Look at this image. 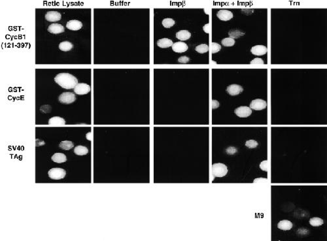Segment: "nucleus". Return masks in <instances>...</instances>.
Returning a JSON list of instances; mask_svg holds the SVG:
<instances>
[{"mask_svg": "<svg viewBox=\"0 0 327 241\" xmlns=\"http://www.w3.org/2000/svg\"><path fill=\"white\" fill-rule=\"evenodd\" d=\"M189 60H190L189 58L188 57V56H181V57H179L178 58V62H179L181 63H187L189 61Z\"/></svg>", "mask_w": 327, "mask_h": 241, "instance_id": "obj_32", "label": "nucleus"}, {"mask_svg": "<svg viewBox=\"0 0 327 241\" xmlns=\"http://www.w3.org/2000/svg\"><path fill=\"white\" fill-rule=\"evenodd\" d=\"M91 88L88 84L85 83H78L74 88L75 93L77 95H85L90 91Z\"/></svg>", "mask_w": 327, "mask_h": 241, "instance_id": "obj_5", "label": "nucleus"}, {"mask_svg": "<svg viewBox=\"0 0 327 241\" xmlns=\"http://www.w3.org/2000/svg\"><path fill=\"white\" fill-rule=\"evenodd\" d=\"M221 50V46L217 42H213L211 43V52L213 54H215Z\"/></svg>", "mask_w": 327, "mask_h": 241, "instance_id": "obj_28", "label": "nucleus"}, {"mask_svg": "<svg viewBox=\"0 0 327 241\" xmlns=\"http://www.w3.org/2000/svg\"><path fill=\"white\" fill-rule=\"evenodd\" d=\"M86 138H87V139L92 141V139H93V137H92V132H89V133H87Z\"/></svg>", "mask_w": 327, "mask_h": 241, "instance_id": "obj_38", "label": "nucleus"}, {"mask_svg": "<svg viewBox=\"0 0 327 241\" xmlns=\"http://www.w3.org/2000/svg\"><path fill=\"white\" fill-rule=\"evenodd\" d=\"M48 124L51 125H62L66 124L65 120L59 116H54L48 120Z\"/></svg>", "mask_w": 327, "mask_h": 241, "instance_id": "obj_17", "label": "nucleus"}, {"mask_svg": "<svg viewBox=\"0 0 327 241\" xmlns=\"http://www.w3.org/2000/svg\"><path fill=\"white\" fill-rule=\"evenodd\" d=\"M309 222L310 225H312L313 227H319V226L322 225L324 223L323 219L320 218H318V217L311 218L309 220Z\"/></svg>", "mask_w": 327, "mask_h": 241, "instance_id": "obj_24", "label": "nucleus"}, {"mask_svg": "<svg viewBox=\"0 0 327 241\" xmlns=\"http://www.w3.org/2000/svg\"><path fill=\"white\" fill-rule=\"evenodd\" d=\"M229 35L230 37H231L232 39H238V38H239L241 36H242V35H244L245 33L239 30L232 29L229 31Z\"/></svg>", "mask_w": 327, "mask_h": 241, "instance_id": "obj_23", "label": "nucleus"}, {"mask_svg": "<svg viewBox=\"0 0 327 241\" xmlns=\"http://www.w3.org/2000/svg\"><path fill=\"white\" fill-rule=\"evenodd\" d=\"M74 153L78 155H84L88 153V149L84 146L78 145L75 147Z\"/></svg>", "mask_w": 327, "mask_h": 241, "instance_id": "obj_20", "label": "nucleus"}, {"mask_svg": "<svg viewBox=\"0 0 327 241\" xmlns=\"http://www.w3.org/2000/svg\"><path fill=\"white\" fill-rule=\"evenodd\" d=\"M203 30H204V31L206 33H210V31H211L210 24L208 23V24H206L205 25H204V27H203Z\"/></svg>", "mask_w": 327, "mask_h": 241, "instance_id": "obj_35", "label": "nucleus"}, {"mask_svg": "<svg viewBox=\"0 0 327 241\" xmlns=\"http://www.w3.org/2000/svg\"><path fill=\"white\" fill-rule=\"evenodd\" d=\"M293 226V223L289 220H286V219L281 220L278 224V228L283 231H289L292 229Z\"/></svg>", "mask_w": 327, "mask_h": 241, "instance_id": "obj_16", "label": "nucleus"}, {"mask_svg": "<svg viewBox=\"0 0 327 241\" xmlns=\"http://www.w3.org/2000/svg\"><path fill=\"white\" fill-rule=\"evenodd\" d=\"M267 106V103L262 99H256L250 103V109L254 111H261L264 109Z\"/></svg>", "mask_w": 327, "mask_h": 241, "instance_id": "obj_7", "label": "nucleus"}, {"mask_svg": "<svg viewBox=\"0 0 327 241\" xmlns=\"http://www.w3.org/2000/svg\"><path fill=\"white\" fill-rule=\"evenodd\" d=\"M36 142V146H42V145H44L45 144V141L44 140H41L40 139H36V140H35Z\"/></svg>", "mask_w": 327, "mask_h": 241, "instance_id": "obj_37", "label": "nucleus"}, {"mask_svg": "<svg viewBox=\"0 0 327 241\" xmlns=\"http://www.w3.org/2000/svg\"><path fill=\"white\" fill-rule=\"evenodd\" d=\"M51 110H52V108L50 105H43L41 106V107H40V111L41 112L43 113H45V114H47V113H50L51 112Z\"/></svg>", "mask_w": 327, "mask_h": 241, "instance_id": "obj_30", "label": "nucleus"}, {"mask_svg": "<svg viewBox=\"0 0 327 241\" xmlns=\"http://www.w3.org/2000/svg\"><path fill=\"white\" fill-rule=\"evenodd\" d=\"M73 48V45L72 43V42L68 41H63V42H60L59 45V48L62 51H66V52L72 50Z\"/></svg>", "mask_w": 327, "mask_h": 241, "instance_id": "obj_21", "label": "nucleus"}, {"mask_svg": "<svg viewBox=\"0 0 327 241\" xmlns=\"http://www.w3.org/2000/svg\"><path fill=\"white\" fill-rule=\"evenodd\" d=\"M173 41L168 38L160 39L157 41V45L162 48H166L173 45Z\"/></svg>", "mask_w": 327, "mask_h": 241, "instance_id": "obj_18", "label": "nucleus"}, {"mask_svg": "<svg viewBox=\"0 0 327 241\" xmlns=\"http://www.w3.org/2000/svg\"><path fill=\"white\" fill-rule=\"evenodd\" d=\"M59 147L62 150H69L74 147V144L73 143V142L70 140H63L60 143Z\"/></svg>", "mask_w": 327, "mask_h": 241, "instance_id": "obj_22", "label": "nucleus"}, {"mask_svg": "<svg viewBox=\"0 0 327 241\" xmlns=\"http://www.w3.org/2000/svg\"><path fill=\"white\" fill-rule=\"evenodd\" d=\"M236 152H237V149H236V148H234V147H233V146H230V147H229V148H228V149L226 150V152H227V154H230V155H231V154H235Z\"/></svg>", "mask_w": 327, "mask_h": 241, "instance_id": "obj_33", "label": "nucleus"}, {"mask_svg": "<svg viewBox=\"0 0 327 241\" xmlns=\"http://www.w3.org/2000/svg\"><path fill=\"white\" fill-rule=\"evenodd\" d=\"M48 32L53 34H58L64 32V27L58 23H53L49 25L47 29Z\"/></svg>", "mask_w": 327, "mask_h": 241, "instance_id": "obj_13", "label": "nucleus"}, {"mask_svg": "<svg viewBox=\"0 0 327 241\" xmlns=\"http://www.w3.org/2000/svg\"><path fill=\"white\" fill-rule=\"evenodd\" d=\"M50 179L53 180H62L66 175V171L63 169L56 167L50 169L48 172Z\"/></svg>", "mask_w": 327, "mask_h": 241, "instance_id": "obj_3", "label": "nucleus"}, {"mask_svg": "<svg viewBox=\"0 0 327 241\" xmlns=\"http://www.w3.org/2000/svg\"><path fill=\"white\" fill-rule=\"evenodd\" d=\"M244 91V88L239 84H231L226 88V91L230 96H238Z\"/></svg>", "mask_w": 327, "mask_h": 241, "instance_id": "obj_8", "label": "nucleus"}, {"mask_svg": "<svg viewBox=\"0 0 327 241\" xmlns=\"http://www.w3.org/2000/svg\"><path fill=\"white\" fill-rule=\"evenodd\" d=\"M219 107V103L217 100H213L212 101V107H213V109H217Z\"/></svg>", "mask_w": 327, "mask_h": 241, "instance_id": "obj_36", "label": "nucleus"}, {"mask_svg": "<svg viewBox=\"0 0 327 241\" xmlns=\"http://www.w3.org/2000/svg\"><path fill=\"white\" fill-rule=\"evenodd\" d=\"M234 113L239 118H247L251 115L252 110L246 106H241L234 110Z\"/></svg>", "mask_w": 327, "mask_h": 241, "instance_id": "obj_6", "label": "nucleus"}, {"mask_svg": "<svg viewBox=\"0 0 327 241\" xmlns=\"http://www.w3.org/2000/svg\"><path fill=\"white\" fill-rule=\"evenodd\" d=\"M251 64H257V63H259V64H263V63H264V61L260 58H254L253 60H252L251 61Z\"/></svg>", "mask_w": 327, "mask_h": 241, "instance_id": "obj_34", "label": "nucleus"}, {"mask_svg": "<svg viewBox=\"0 0 327 241\" xmlns=\"http://www.w3.org/2000/svg\"><path fill=\"white\" fill-rule=\"evenodd\" d=\"M217 17L221 20L228 21L233 18V13L229 10L221 9L217 12Z\"/></svg>", "mask_w": 327, "mask_h": 241, "instance_id": "obj_10", "label": "nucleus"}, {"mask_svg": "<svg viewBox=\"0 0 327 241\" xmlns=\"http://www.w3.org/2000/svg\"><path fill=\"white\" fill-rule=\"evenodd\" d=\"M228 167L221 163H217L212 165V175L213 177H223L228 173Z\"/></svg>", "mask_w": 327, "mask_h": 241, "instance_id": "obj_2", "label": "nucleus"}, {"mask_svg": "<svg viewBox=\"0 0 327 241\" xmlns=\"http://www.w3.org/2000/svg\"><path fill=\"white\" fill-rule=\"evenodd\" d=\"M172 47V50L176 52V53H183L186 52L188 50V45L185 43V42L179 41L176 42L174 44H173Z\"/></svg>", "mask_w": 327, "mask_h": 241, "instance_id": "obj_11", "label": "nucleus"}, {"mask_svg": "<svg viewBox=\"0 0 327 241\" xmlns=\"http://www.w3.org/2000/svg\"><path fill=\"white\" fill-rule=\"evenodd\" d=\"M195 50L198 53L204 54L209 51V46L206 44H201L200 45H198L195 48Z\"/></svg>", "mask_w": 327, "mask_h": 241, "instance_id": "obj_25", "label": "nucleus"}, {"mask_svg": "<svg viewBox=\"0 0 327 241\" xmlns=\"http://www.w3.org/2000/svg\"><path fill=\"white\" fill-rule=\"evenodd\" d=\"M62 18L61 14L56 11H48L45 14V19L48 22H57Z\"/></svg>", "mask_w": 327, "mask_h": 241, "instance_id": "obj_9", "label": "nucleus"}, {"mask_svg": "<svg viewBox=\"0 0 327 241\" xmlns=\"http://www.w3.org/2000/svg\"><path fill=\"white\" fill-rule=\"evenodd\" d=\"M54 81L62 88L69 90L74 88L78 84L77 78L68 73H61L54 77Z\"/></svg>", "mask_w": 327, "mask_h": 241, "instance_id": "obj_1", "label": "nucleus"}, {"mask_svg": "<svg viewBox=\"0 0 327 241\" xmlns=\"http://www.w3.org/2000/svg\"><path fill=\"white\" fill-rule=\"evenodd\" d=\"M191 33L188 30H180L176 33V37L181 41H186L190 39Z\"/></svg>", "mask_w": 327, "mask_h": 241, "instance_id": "obj_19", "label": "nucleus"}, {"mask_svg": "<svg viewBox=\"0 0 327 241\" xmlns=\"http://www.w3.org/2000/svg\"><path fill=\"white\" fill-rule=\"evenodd\" d=\"M162 25L166 28H170L175 24V21L172 18H164L162 22Z\"/></svg>", "mask_w": 327, "mask_h": 241, "instance_id": "obj_27", "label": "nucleus"}, {"mask_svg": "<svg viewBox=\"0 0 327 241\" xmlns=\"http://www.w3.org/2000/svg\"><path fill=\"white\" fill-rule=\"evenodd\" d=\"M268 49L264 45H256L251 48V52L255 56H262L267 53Z\"/></svg>", "mask_w": 327, "mask_h": 241, "instance_id": "obj_14", "label": "nucleus"}, {"mask_svg": "<svg viewBox=\"0 0 327 241\" xmlns=\"http://www.w3.org/2000/svg\"><path fill=\"white\" fill-rule=\"evenodd\" d=\"M259 145L258 142L254 140H248L246 141L245 146L249 148H254Z\"/></svg>", "mask_w": 327, "mask_h": 241, "instance_id": "obj_29", "label": "nucleus"}, {"mask_svg": "<svg viewBox=\"0 0 327 241\" xmlns=\"http://www.w3.org/2000/svg\"><path fill=\"white\" fill-rule=\"evenodd\" d=\"M76 100L75 95L72 92H63L58 97V100L63 104L69 105L73 103Z\"/></svg>", "mask_w": 327, "mask_h": 241, "instance_id": "obj_4", "label": "nucleus"}, {"mask_svg": "<svg viewBox=\"0 0 327 241\" xmlns=\"http://www.w3.org/2000/svg\"><path fill=\"white\" fill-rule=\"evenodd\" d=\"M263 181H267V179H264V178H259V179H255L254 180V182H263Z\"/></svg>", "mask_w": 327, "mask_h": 241, "instance_id": "obj_39", "label": "nucleus"}, {"mask_svg": "<svg viewBox=\"0 0 327 241\" xmlns=\"http://www.w3.org/2000/svg\"><path fill=\"white\" fill-rule=\"evenodd\" d=\"M260 168L261 170L264 171H268V161L264 160L260 163Z\"/></svg>", "mask_w": 327, "mask_h": 241, "instance_id": "obj_31", "label": "nucleus"}, {"mask_svg": "<svg viewBox=\"0 0 327 241\" xmlns=\"http://www.w3.org/2000/svg\"><path fill=\"white\" fill-rule=\"evenodd\" d=\"M51 160L57 164H62V163H65L67 161V157L64 154L58 152L52 155Z\"/></svg>", "mask_w": 327, "mask_h": 241, "instance_id": "obj_15", "label": "nucleus"}, {"mask_svg": "<svg viewBox=\"0 0 327 241\" xmlns=\"http://www.w3.org/2000/svg\"><path fill=\"white\" fill-rule=\"evenodd\" d=\"M68 29L70 30L77 31L81 30L83 27V23L78 20H69L66 24Z\"/></svg>", "mask_w": 327, "mask_h": 241, "instance_id": "obj_12", "label": "nucleus"}, {"mask_svg": "<svg viewBox=\"0 0 327 241\" xmlns=\"http://www.w3.org/2000/svg\"><path fill=\"white\" fill-rule=\"evenodd\" d=\"M235 40L231 37H226L222 40V45L224 47H232L235 44Z\"/></svg>", "mask_w": 327, "mask_h": 241, "instance_id": "obj_26", "label": "nucleus"}]
</instances>
